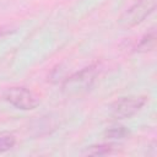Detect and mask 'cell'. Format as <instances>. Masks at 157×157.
Masks as SVG:
<instances>
[{
    "instance_id": "obj_3",
    "label": "cell",
    "mask_w": 157,
    "mask_h": 157,
    "mask_svg": "<svg viewBox=\"0 0 157 157\" xmlns=\"http://www.w3.org/2000/svg\"><path fill=\"white\" fill-rule=\"evenodd\" d=\"M4 99L17 109L32 110L38 107L39 98L25 87H10L4 92Z\"/></svg>"
},
{
    "instance_id": "obj_2",
    "label": "cell",
    "mask_w": 157,
    "mask_h": 157,
    "mask_svg": "<svg viewBox=\"0 0 157 157\" xmlns=\"http://www.w3.org/2000/svg\"><path fill=\"white\" fill-rule=\"evenodd\" d=\"M157 0H137L119 18L123 27H134L148 17L156 9Z\"/></svg>"
},
{
    "instance_id": "obj_1",
    "label": "cell",
    "mask_w": 157,
    "mask_h": 157,
    "mask_svg": "<svg viewBox=\"0 0 157 157\" xmlns=\"http://www.w3.org/2000/svg\"><path fill=\"white\" fill-rule=\"evenodd\" d=\"M97 75L96 66H87L69 76L63 82L61 91L66 97H81L94 86Z\"/></svg>"
},
{
    "instance_id": "obj_6",
    "label": "cell",
    "mask_w": 157,
    "mask_h": 157,
    "mask_svg": "<svg viewBox=\"0 0 157 157\" xmlns=\"http://www.w3.org/2000/svg\"><path fill=\"white\" fill-rule=\"evenodd\" d=\"M16 144V139L12 134H2L0 135V153L12 148Z\"/></svg>"
},
{
    "instance_id": "obj_7",
    "label": "cell",
    "mask_w": 157,
    "mask_h": 157,
    "mask_svg": "<svg viewBox=\"0 0 157 157\" xmlns=\"http://www.w3.org/2000/svg\"><path fill=\"white\" fill-rule=\"evenodd\" d=\"M129 134V130L124 126H114L105 131V136L109 139H123Z\"/></svg>"
},
{
    "instance_id": "obj_8",
    "label": "cell",
    "mask_w": 157,
    "mask_h": 157,
    "mask_svg": "<svg viewBox=\"0 0 157 157\" xmlns=\"http://www.w3.org/2000/svg\"><path fill=\"white\" fill-rule=\"evenodd\" d=\"M110 151H112L110 145H98V146H91L90 148H87L86 153H88V155H107Z\"/></svg>"
},
{
    "instance_id": "obj_4",
    "label": "cell",
    "mask_w": 157,
    "mask_h": 157,
    "mask_svg": "<svg viewBox=\"0 0 157 157\" xmlns=\"http://www.w3.org/2000/svg\"><path fill=\"white\" fill-rule=\"evenodd\" d=\"M146 103L144 96H129L121 97L112 105V115L115 119H128L135 115Z\"/></svg>"
},
{
    "instance_id": "obj_5",
    "label": "cell",
    "mask_w": 157,
    "mask_h": 157,
    "mask_svg": "<svg viewBox=\"0 0 157 157\" xmlns=\"http://www.w3.org/2000/svg\"><path fill=\"white\" fill-rule=\"evenodd\" d=\"M155 44H156V32L151 31L141 38V40L139 42V44L136 47V50L137 52H148L155 48Z\"/></svg>"
}]
</instances>
